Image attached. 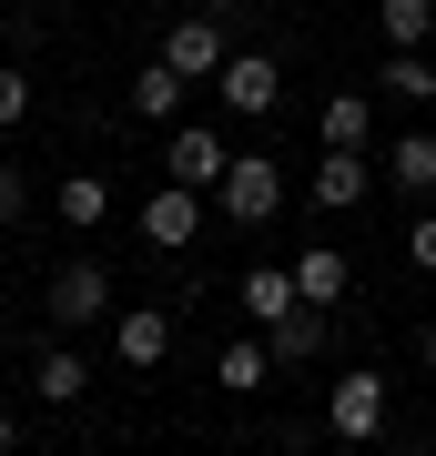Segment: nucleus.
<instances>
[{
    "instance_id": "15",
    "label": "nucleus",
    "mask_w": 436,
    "mask_h": 456,
    "mask_svg": "<svg viewBox=\"0 0 436 456\" xmlns=\"http://www.w3.org/2000/svg\"><path fill=\"white\" fill-rule=\"evenodd\" d=\"M386 183H396V193H436V132L386 142Z\"/></svg>"
},
{
    "instance_id": "1",
    "label": "nucleus",
    "mask_w": 436,
    "mask_h": 456,
    "mask_svg": "<svg viewBox=\"0 0 436 456\" xmlns=\"http://www.w3.org/2000/svg\"><path fill=\"white\" fill-rule=\"evenodd\" d=\"M213 203H224V224H243V233L275 224V213H284V173H275V152H234V173H224V193H213Z\"/></svg>"
},
{
    "instance_id": "21",
    "label": "nucleus",
    "mask_w": 436,
    "mask_h": 456,
    "mask_svg": "<svg viewBox=\"0 0 436 456\" xmlns=\"http://www.w3.org/2000/svg\"><path fill=\"white\" fill-rule=\"evenodd\" d=\"M21 122H31V71L0 61V132H21Z\"/></svg>"
},
{
    "instance_id": "18",
    "label": "nucleus",
    "mask_w": 436,
    "mask_h": 456,
    "mask_svg": "<svg viewBox=\"0 0 436 456\" xmlns=\"http://www.w3.org/2000/svg\"><path fill=\"white\" fill-rule=\"evenodd\" d=\"M132 112H143V122H173V112H183V71H173V61L132 71Z\"/></svg>"
},
{
    "instance_id": "2",
    "label": "nucleus",
    "mask_w": 436,
    "mask_h": 456,
    "mask_svg": "<svg viewBox=\"0 0 436 456\" xmlns=\"http://www.w3.org/2000/svg\"><path fill=\"white\" fill-rule=\"evenodd\" d=\"M224 173H234V142H224V132L183 122L173 142H162V183H183V193H224Z\"/></svg>"
},
{
    "instance_id": "7",
    "label": "nucleus",
    "mask_w": 436,
    "mask_h": 456,
    "mask_svg": "<svg viewBox=\"0 0 436 456\" xmlns=\"http://www.w3.org/2000/svg\"><path fill=\"white\" fill-rule=\"evenodd\" d=\"M193 233H203V193H183V183H162V193L143 203V244H152V254H183Z\"/></svg>"
},
{
    "instance_id": "20",
    "label": "nucleus",
    "mask_w": 436,
    "mask_h": 456,
    "mask_svg": "<svg viewBox=\"0 0 436 456\" xmlns=\"http://www.w3.org/2000/svg\"><path fill=\"white\" fill-rule=\"evenodd\" d=\"M375 82H386V102H436V61H426V51H386Z\"/></svg>"
},
{
    "instance_id": "13",
    "label": "nucleus",
    "mask_w": 436,
    "mask_h": 456,
    "mask_svg": "<svg viewBox=\"0 0 436 456\" xmlns=\"http://www.w3.org/2000/svg\"><path fill=\"white\" fill-rule=\"evenodd\" d=\"M294 305H305L294 264H254V274H243V314H254V325H275V314H294Z\"/></svg>"
},
{
    "instance_id": "14",
    "label": "nucleus",
    "mask_w": 436,
    "mask_h": 456,
    "mask_svg": "<svg viewBox=\"0 0 436 456\" xmlns=\"http://www.w3.org/2000/svg\"><path fill=\"white\" fill-rule=\"evenodd\" d=\"M375 31H386V51H426L436 41V0H375Z\"/></svg>"
},
{
    "instance_id": "25",
    "label": "nucleus",
    "mask_w": 436,
    "mask_h": 456,
    "mask_svg": "<svg viewBox=\"0 0 436 456\" xmlns=\"http://www.w3.org/2000/svg\"><path fill=\"white\" fill-rule=\"evenodd\" d=\"M203 11H213V20H234V11H243V0H203Z\"/></svg>"
},
{
    "instance_id": "5",
    "label": "nucleus",
    "mask_w": 436,
    "mask_h": 456,
    "mask_svg": "<svg viewBox=\"0 0 436 456\" xmlns=\"http://www.w3.org/2000/svg\"><path fill=\"white\" fill-rule=\"evenodd\" d=\"M112 355H122L132 375H152L162 355H173V305H122V314H112Z\"/></svg>"
},
{
    "instance_id": "17",
    "label": "nucleus",
    "mask_w": 436,
    "mask_h": 456,
    "mask_svg": "<svg viewBox=\"0 0 436 456\" xmlns=\"http://www.w3.org/2000/svg\"><path fill=\"white\" fill-rule=\"evenodd\" d=\"M264 345H275V365H305L315 345H325V314L294 305V314H275V325H264Z\"/></svg>"
},
{
    "instance_id": "8",
    "label": "nucleus",
    "mask_w": 436,
    "mask_h": 456,
    "mask_svg": "<svg viewBox=\"0 0 436 456\" xmlns=\"http://www.w3.org/2000/svg\"><path fill=\"white\" fill-rule=\"evenodd\" d=\"M162 61H173L183 82H193V71H224V61H234V41H224V20H213V11H193V20H173Z\"/></svg>"
},
{
    "instance_id": "12",
    "label": "nucleus",
    "mask_w": 436,
    "mask_h": 456,
    "mask_svg": "<svg viewBox=\"0 0 436 456\" xmlns=\"http://www.w3.org/2000/svg\"><path fill=\"white\" fill-rule=\"evenodd\" d=\"M315 132H325V152H366V142H375V102H366V92H335V102L315 112Z\"/></svg>"
},
{
    "instance_id": "11",
    "label": "nucleus",
    "mask_w": 436,
    "mask_h": 456,
    "mask_svg": "<svg viewBox=\"0 0 436 456\" xmlns=\"http://www.w3.org/2000/svg\"><path fill=\"white\" fill-rule=\"evenodd\" d=\"M375 193V163H366V152H325V163H315V203L325 213H356Z\"/></svg>"
},
{
    "instance_id": "26",
    "label": "nucleus",
    "mask_w": 436,
    "mask_h": 456,
    "mask_svg": "<svg viewBox=\"0 0 436 456\" xmlns=\"http://www.w3.org/2000/svg\"><path fill=\"white\" fill-rule=\"evenodd\" d=\"M0 456H11V416H0Z\"/></svg>"
},
{
    "instance_id": "16",
    "label": "nucleus",
    "mask_w": 436,
    "mask_h": 456,
    "mask_svg": "<svg viewBox=\"0 0 436 456\" xmlns=\"http://www.w3.org/2000/svg\"><path fill=\"white\" fill-rule=\"evenodd\" d=\"M51 213H62V224H71V233H92V224H102V213H112V183H102V173H71V183H62V193H51Z\"/></svg>"
},
{
    "instance_id": "23",
    "label": "nucleus",
    "mask_w": 436,
    "mask_h": 456,
    "mask_svg": "<svg viewBox=\"0 0 436 456\" xmlns=\"http://www.w3.org/2000/svg\"><path fill=\"white\" fill-rule=\"evenodd\" d=\"M21 203H31V183H21L11 163H0V224H11V213H21Z\"/></svg>"
},
{
    "instance_id": "19",
    "label": "nucleus",
    "mask_w": 436,
    "mask_h": 456,
    "mask_svg": "<svg viewBox=\"0 0 436 456\" xmlns=\"http://www.w3.org/2000/svg\"><path fill=\"white\" fill-rule=\"evenodd\" d=\"M81 386H92V365H81V355H62V345H51V355L31 365V395H41V406H71Z\"/></svg>"
},
{
    "instance_id": "22",
    "label": "nucleus",
    "mask_w": 436,
    "mask_h": 456,
    "mask_svg": "<svg viewBox=\"0 0 436 456\" xmlns=\"http://www.w3.org/2000/svg\"><path fill=\"white\" fill-rule=\"evenodd\" d=\"M406 264H416V274H436V203L406 224Z\"/></svg>"
},
{
    "instance_id": "4",
    "label": "nucleus",
    "mask_w": 436,
    "mask_h": 456,
    "mask_svg": "<svg viewBox=\"0 0 436 456\" xmlns=\"http://www.w3.org/2000/svg\"><path fill=\"white\" fill-rule=\"evenodd\" d=\"M41 314L51 325H112V274H102V264H62V274H51V294H41Z\"/></svg>"
},
{
    "instance_id": "24",
    "label": "nucleus",
    "mask_w": 436,
    "mask_h": 456,
    "mask_svg": "<svg viewBox=\"0 0 436 456\" xmlns=\"http://www.w3.org/2000/svg\"><path fill=\"white\" fill-rule=\"evenodd\" d=\"M416 355H426V375H436V325H426V335H416Z\"/></svg>"
},
{
    "instance_id": "10",
    "label": "nucleus",
    "mask_w": 436,
    "mask_h": 456,
    "mask_svg": "<svg viewBox=\"0 0 436 456\" xmlns=\"http://www.w3.org/2000/svg\"><path fill=\"white\" fill-rule=\"evenodd\" d=\"M213 386H224V395H264V386H275V345H264V335H234L224 355H213Z\"/></svg>"
},
{
    "instance_id": "9",
    "label": "nucleus",
    "mask_w": 436,
    "mask_h": 456,
    "mask_svg": "<svg viewBox=\"0 0 436 456\" xmlns=\"http://www.w3.org/2000/svg\"><path fill=\"white\" fill-rule=\"evenodd\" d=\"M294 284H305V305H315V314H335L345 294H356V264H345L335 244H305V254H294Z\"/></svg>"
},
{
    "instance_id": "6",
    "label": "nucleus",
    "mask_w": 436,
    "mask_h": 456,
    "mask_svg": "<svg viewBox=\"0 0 436 456\" xmlns=\"http://www.w3.org/2000/svg\"><path fill=\"white\" fill-rule=\"evenodd\" d=\"M213 82H224V112H275V102H284V71H275V51H234V61L213 71Z\"/></svg>"
},
{
    "instance_id": "3",
    "label": "nucleus",
    "mask_w": 436,
    "mask_h": 456,
    "mask_svg": "<svg viewBox=\"0 0 436 456\" xmlns=\"http://www.w3.org/2000/svg\"><path fill=\"white\" fill-rule=\"evenodd\" d=\"M325 426H335L345 446H375V436H386V375H375V365L335 375V395H325Z\"/></svg>"
}]
</instances>
